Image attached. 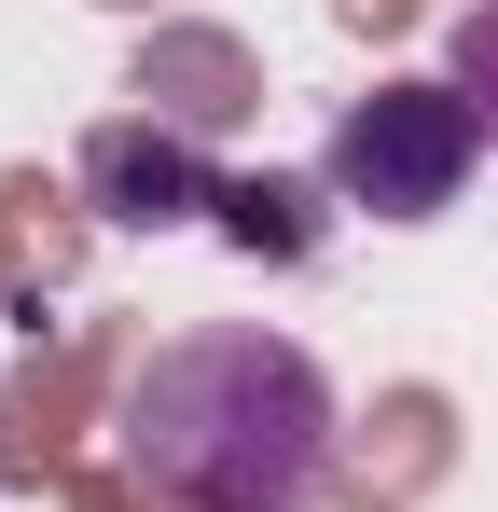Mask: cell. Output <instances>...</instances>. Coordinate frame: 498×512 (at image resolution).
I'll return each instance as SVG.
<instances>
[{"label":"cell","instance_id":"cell-1","mask_svg":"<svg viewBox=\"0 0 498 512\" xmlns=\"http://www.w3.org/2000/svg\"><path fill=\"white\" fill-rule=\"evenodd\" d=\"M125 471L166 512H305L332 485V374L263 319H194L125 374Z\"/></svg>","mask_w":498,"mask_h":512},{"label":"cell","instance_id":"cell-3","mask_svg":"<svg viewBox=\"0 0 498 512\" xmlns=\"http://www.w3.org/2000/svg\"><path fill=\"white\" fill-rule=\"evenodd\" d=\"M97 194H111V222H194V208H222L208 167H194L180 139H139V125L97 139Z\"/></svg>","mask_w":498,"mask_h":512},{"label":"cell","instance_id":"cell-2","mask_svg":"<svg viewBox=\"0 0 498 512\" xmlns=\"http://www.w3.org/2000/svg\"><path fill=\"white\" fill-rule=\"evenodd\" d=\"M319 167L374 222H443L471 194V167H485V111L457 84H374V97H346V125H332Z\"/></svg>","mask_w":498,"mask_h":512},{"label":"cell","instance_id":"cell-4","mask_svg":"<svg viewBox=\"0 0 498 512\" xmlns=\"http://www.w3.org/2000/svg\"><path fill=\"white\" fill-rule=\"evenodd\" d=\"M457 97L485 111V139H498V0L471 14V28H457Z\"/></svg>","mask_w":498,"mask_h":512},{"label":"cell","instance_id":"cell-5","mask_svg":"<svg viewBox=\"0 0 498 512\" xmlns=\"http://www.w3.org/2000/svg\"><path fill=\"white\" fill-rule=\"evenodd\" d=\"M222 208H236V236H277V250H305V222H291V194H277V180H236Z\"/></svg>","mask_w":498,"mask_h":512}]
</instances>
